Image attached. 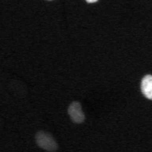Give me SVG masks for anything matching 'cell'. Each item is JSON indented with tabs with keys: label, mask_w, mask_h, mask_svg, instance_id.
<instances>
[{
	"label": "cell",
	"mask_w": 152,
	"mask_h": 152,
	"mask_svg": "<svg viewBox=\"0 0 152 152\" xmlns=\"http://www.w3.org/2000/svg\"><path fill=\"white\" fill-rule=\"evenodd\" d=\"M141 91L143 96L151 100L152 99V76L146 75L141 81Z\"/></svg>",
	"instance_id": "cell-3"
},
{
	"label": "cell",
	"mask_w": 152,
	"mask_h": 152,
	"mask_svg": "<svg viewBox=\"0 0 152 152\" xmlns=\"http://www.w3.org/2000/svg\"><path fill=\"white\" fill-rule=\"evenodd\" d=\"M68 114L75 124H82L85 120V115L79 102H72L68 108Z\"/></svg>",
	"instance_id": "cell-2"
},
{
	"label": "cell",
	"mask_w": 152,
	"mask_h": 152,
	"mask_svg": "<svg viewBox=\"0 0 152 152\" xmlns=\"http://www.w3.org/2000/svg\"><path fill=\"white\" fill-rule=\"evenodd\" d=\"M86 2H87L88 4H94V3H97L98 1H97V0H87Z\"/></svg>",
	"instance_id": "cell-4"
},
{
	"label": "cell",
	"mask_w": 152,
	"mask_h": 152,
	"mask_svg": "<svg viewBox=\"0 0 152 152\" xmlns=\"http://www.w3.org/2000/svg\"><path fill=\"white\" fill-rule=\"evenodd\" d=\"M36 142L40 148L47 151H56L58 149V142L54 139V137L50 134L45 131H38L36 134Z\"/></svg>",
	"instance_id": "cell-1"
}]
</instances>
